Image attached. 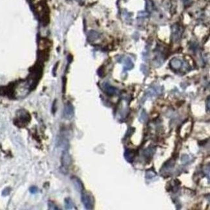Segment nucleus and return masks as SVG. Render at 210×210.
<instances>
[{"mask_svg":"<svg viewBox=\"0 0 210 210\" xmlns=\"http://www.w3.org/2000/svg\"><path fill=\"white\" fill-rule=\"evenodd\" d=\"M182 34V30L180 26L174 25L172 27V38L175 41H177L180 39Z\"/></svg>","mask_w":210,"mask_h":210,"instance_id":"obj_1","label":"nucleus"},{"mask_svg":"<svg viewBox=\"0 0 210 210\" xmlns=\"http://www.w3.org/2000/svg\"><path fill=\"white\" fill-rule=\"evenodd\" d=\"M71 163V157L67 152H63L62 156V167L65 168L69 166Z\"/></svg>","mask_w":210,"mask_h":210,"instance_id":"obj_2","label":"nucleus"},{"mask_svg":"<svg viewBox=\"0 0 210 210\" xmlns=\"http://www.w3.org/2000/svg\"><path fill=\"white\" fill-rule=\"evenodd\" d=\"M82 201L84 202L85 208L87 209H91L93 207V204H92V200H91V198L89 195H87V193H85V194H82Z\"/></svg>","mask_w":210,"mask_h":210,"instance_id":"obj_3","label":"nucleus"},{"mask_svg":"<svg viewBox=\"0 0 210 210\" xmlns=\"http://www.w3.org/2000/svg\"><path fill=\"white\" fill-rule=\"evenodd\" d=\"M171 65L172 67H175V69H178L180 67L181 62H180V60H179L178 59L174 58L172 60V61H171Z\"/></svg>","mask_w":210,"mask_h":210,"instance_id":"obj_4","label":"nucleus"}]
</instances>
